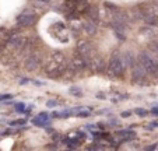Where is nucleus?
<instances>
[{
	"instance_id": "obj_1",
	"label": "nucleus",
	"mask_w": 158,
	"mask_h": 151,
	"mask_svg": "<svg viewBox=\"0 0 158 151\" xmlns=\"http://www.w3.org/2000/svg\"><path fill=\"white\" fill-rule=\"evenodd\" d=\"M63 62H66V59L62 52H53V53H51L48 60L45 62V71H46V74L52 76Z\"/></svg>"
},
{
	"instance_id": "obj_2",
	"label": "nucleus",
	"mask_w": 158,
	"mask_h": 151,
	"mask_svg": "<svg viewBox=\"0 0 158 151\" xmlns=\"http://www.w3.org/2000/svg\"><path fill=\"white\" fill-rule=\"evenodd\" d=\"M137 62L141 63L144 66V69L147 70L148 74H152V76H158V62L154 60L148 53L146 52H141L137 56Z\"/></svg>"
},
{
	"instance_id": "obj_3",
	"label": "nucleus",
	"mask_w": 158,
	"mask_h": 151,
	"mask_svg": "<svg viewBox=\"0 0 158 151\" xmlns=\"http://www.w3.org/2000/svg\"><path fill=\"white\" fill-rule=\"evenodd\" d=\"M125 71V66L122 63V59H120V53H114L112 57L109 60V65H108V74L114 76V77H120L122 73Z\"/></svg>"
},
{
	"instance_id": "obj_4",
	"label": "nucleus",
	"mask_w": 158,
	"mask_h": 151,
	"mask_svg": "<svg viewBox=\"0 0 158 151\" xmlns=\"http://www.w3.org/2000/svg\"><path fill=\"white\" fill-rule=\"evenodd\" d=\"M17 23L18 25H23V27H31L36 23V15L30 10H25L17 17Z\"/></svg>"
},
{
	"instance_id": "obj_5",
	"label": "nucleus",
	"mask_w": 158,
	"mask_h": 151,
	"mask_svg": "<svg viewBox=\"0 0 158 151\" xmlns=\"http://www.w3.org/2000/svg\"><path fill=\"white\" fill-rule=\"evenodd\" d=\"M146 73H147V70L144 69V66L139 62H136L134 66L131 67V78H133L134 83H139L140 80H143V78L146 77Z\"/></svg>"
},
{
	"instance_id": "obj_6",
	"label": "nucleus",
	"mask_w": 158,
	"mask_h": 151,
	"mask_svg": "<svg viewBox=\"0 0 158 151\" xmlns=\"http://www.w3.org/2000/svg\"><path fill=\"white\" fill-rule=\"evenodd\" d=\"M69 67L73 69L74 71H83L84 69L87 67V59L85 57H83L81 55H77V56H74L72 60L69 62Z\"/></svg>"
},
{
	"instance_id": "obj_7",
	"label": "nucleus",
	"mask_w": 158,
	"mask_h": 151,
	"mask_svg": "<svg viewBox=\"0 0 158 151\" xmlns=\"http://www.w3.org/2000/svg\"><path fill=\"white\" fill-rule=\"evenodd\" d=\"M76 49H77L78 55H81L83 57H85L87 60H88L89 55L93 53V45L89 44V42H87V41L77 42V45H76Z\"/></svg>"
},
{
	"instance_id": "obj_8",
	"label": "nucleus",
	"mask_w": 158,
	"mask_h": 151,
	"mask_svg": "<svg viewBox=\"0 0 158 151\" xmlns=\"http://www.w3.org/2000/svg\"><path fill=\"white\" fill-rule=\"evenodd\" d=\"M39 62H41V59H39L38 55H35V53L31 55V56L25 60V65H24L25 70H28V71L36 70V69H38V66H39Z\"/></svg>"
},
{
	"instance_id": "obj_9",
	"label": "nucleus",
	"mask_w": 158,
	"mask_h": 151,
	"mask_svg": "<svg viewBox=\"0 0 158 151\" xmlns=\"http://www.w3.org/2000/svg\"><path fill=\"white\" fill-rule=\"evenodd\" d=\"M89 66L93 67L94 71H97V73H104L105 70H106V65H105L104 59L99 56H95L93 60H91V63H89Z\"/></svg>"
},
{
	"instance_id": "obj_10",
	"label": "nucleus",
	"mask_w": 158,
	"mask_h": 151,
	"mask_svg": "<svg viewBox=\"0 0 158 151\" xmlns=\"http://www.w3.org/2000/svg\"><path fill=\"white\" fill-rule=\"evenodd\" d=\"M120 59H122V63H123V66H125V69L133 67L134 63L137 62V60L134 59V55L131 53V52H123V53H120Z\"/></svg>"
},
{
	"instance_id": "obj_11",
	"label": "nucleus",
	"mask_w": 158,
	"mask_h": 151,
	"mask_svg": "<svg viewBox=\"0 0 158 151\" xmlns=\"http://www.w3.org/2000/svg\"><path fill=\"white\" fill-rule=\"evenodd\" d=\"M83 30L85 31L88 35H95L97 34V23L91 20H87L83 23Z\"/></svg>"
},
{
	"instance_id": "obj_12",
	"label": "nucleus",
	"mask_w": 158,
	"mask_h": 151,
	"mask_svg": "<svg viewBox=\"0 0 158 151\" xmlns=\"http://www.w3.org/2000/svg\"><path fill=\"white\" fill-rule=\"evenodd\" d=\"M85 14H87V17H88V20L94 21V23H97V21L99 20V13H98V9H97V7H88Z\"/></svg>"
},
{
	"instance_id": "obj_13",
	"label": "nucleus",
	"mask_w": 158,
	"mask_h": 151,
	"mask_svg": "<svg viewBox=\"0 0 158 151\" xmlns=\"http://www.w3.org/2000/svg\"><path fill=\"white\" fill-rule=\"evenodd\" d=\"M24 44H25V38H23V36H14L9 42V45L13 48H23Z\"/></svg>"
},
{
	"instance_id": "obj_14",
	"label": "nucleus",
	"mask_w": 158,
	"mask_h": 151,
	"mask_svg": "<svg viewBox=\"0 0 158 151\" xmlns=\"http://www.w3.org/2000/svg\"><path fill=\"white\" fill-rule=\"evenodd\" d=\"M118 136L122 137L123 141H129V140L136 137V133H134V132H130V130H122V132H118Z\"/></svg>"
},
{
	"instance_id": "obj_15",
	"label": "nucleus",
	"mask_w": 158,
	"mask_h": 151,
	"mask_svg": "<svg viewBox=\"0 0 158 151\" xmlns=\"http://www.w3.org/2000/svg\"><path fill=\"white\" fill-rule=\"evenodd\" d=\"M25 119H18V120H15V122H10V124H11V126H17V124H24L25 123Z\"/></svg>"
},
{
	"instance_id": "obj_16",
	"label": "nucleus",
	"mask_w": 158,
	"mask_h": 151,
	"mask_svg": "<svg viewBox=\"0 0 158 151\" xmlns=\"http://www.w3.org/2000/svg\"><path fill=\"white\" fill-rule=\"evenodd\" d=\"M70 92L74 95H81V90L80 88H70Z\"/></svg>"
},
{
	"instance_id": "obj_17",
	"label": "nucleus",
	"mask_w": 158,
	"mask_h": 151,
	"mask_svg": "<svg viewBox=\"0 0 158 151\" xmlns=\"http://www.w3.org/2000/svg\"><path fill=\"white\" fill-rule=\"evenodd\" d=\"M9 98H13L10 94H3V95H0V101H4V99H9Z\"/></svg>"
},
{
	"instance_id": "obj_18",
	"label": "nucleus",
	"mask_w": 158,
	"mask_h": 151,
	"mask_svg": "<svg viewBox=\"0 0 158 151\" xmlns=\"http://www.w3.org/2000/svg\"><path fill=\"white\" fill-rule=\"evenodd\" d=\"M134 112H136V113H137V115H140V116H144V115H146V111H143V109H134Z\"/></svg>"
},
{
	"instance_id": "obj_19",
	"label": "nucleus",
	"mask_w": 158,
	"mask_h": 151,
	"mask_svg": "<svg viewBox=\"0 0 158 151\" xmlns=\"http://www.w3.org/2000/svg\"><path fill=\"white\" fill-rule=\"evenodd\" d=\"M15 108H17L18 112H23V111H24V104H17L15 105Z\"/></svg>"
},
{
	"instance_id": "obj_20",
	"label": "nucleus",
	"mask_w": 158,
	"mask_h": 151,
	"mask_svg": "<svg viewBox=\"0 0 158 151\" xmlns=\"http://www.w3.org/2000/svg\"><path fill=\"white\" fill-rule=\"evenodd\" d=\"M60 139H62V137H60V134H53V140H55V141H59Z\"/></svg>"
},
{
	"instance_id": "obj_21",
	"label": "nucleus",
	"mask_w": 158,
	"mask_h": 151,
	"mask_svg": "<svg viewBox=\"0 0 158 151\" xmlns=\"http://www.w3.org/2000/svg\"><path fill=\"white\" fill-rule=\"evenodd\" d=\"M155 148H158V144H154V145H148V147H147V150H155Z\"/></svg>"
},
{
	"instance_id": "obj_22",
	"label": "nucleus",
	"mask_w": 158,
	"mask_h": 151,
	"mask_svg": "<svg viewBox=\"0 0 158 151\" xmlns=\"http://www.w3.org/2000/svg\"><path fill=\"white\" fill-rule=\"evenodd\" d=\"M57 104V102H55V101H49V102H48V105H49V107H55V105H56Z\"/></svg>"
},
{
	"instance_id": "obj_23",
	"label": "nucleus",
	"mask_w": 158,
	"mask_h": 151,
	"mask_svg": "<svg viewBox=\"0 0 158 151\" xmlns=\"http://www.w3.org/2000/svg\"><path fill=\"white\" fill-rule=\"evenodd\" d=\"M97 97H98L99 99H105V94H102V92H101V94H98Z\"/></svg>"
},
{
	"instance_id": "obj_24",
	"label": "nucleus",
	"mask_w": 158,
	"mask_h": 151,
	"mask_svg": "<svg viewBox=\"0 0 158 151\" xmlns=\"http://www.w3.org/2000/svg\"><path fill=\"white\" fill-rule=\"evenodd\" d=\"M152 113H154V115H158V109H152Z\"/></svg>"
},
{
	"instance_id": "obj_25",
	"label": "nucleus",
	"mask_w": 158,
	"mask_h": 151,
	"mask_svg": "<svg viewBox=\"0 0 158 151\" xmlns=\"http://www.w3.org/2000/svg\"><path fill=\"white\" fill-rule=\"evenodd\" d=\"M39 2H45V3H49L51 0H39Z\"/></svg>"
}]
</instances>
